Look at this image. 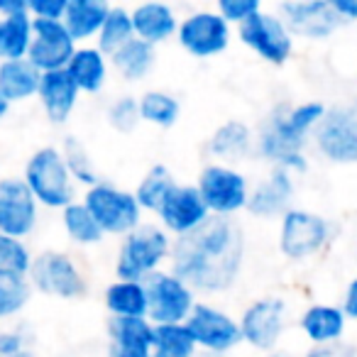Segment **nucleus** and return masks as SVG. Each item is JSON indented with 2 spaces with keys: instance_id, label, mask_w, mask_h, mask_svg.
Wrapping results in <instances>:
<instances>
[{
  "instance_id": "nucleus-1",
  "label": "nucleus",
  "mask_w": 357,
  "mask_h": 357,
  "mask_svg": "<svg viewBox=\"0 0 357 357\" xmlns=\"http://www.w3.org/2000/svg\"><path fill=\"white\" fill-rule=\"evenodd\" d=\"M245 230L235 218H211L204 228L174 240L169 272L196 294H223L245 267Z\"/></svg>"
},
{
  "instance_id": "nucleus-2",
  "label": "nucleus",
  "mask_w": 357,
  "mask_h": 357,
  "mask_svg": "<svg viewBox=\"0 0 357 357\" xmlns=\"http://www.w3.org/2000/svg\"><path fill=\"white\" fill-rule=\"evenodd\" d=\"M328 105L321 100L277 103L255 132V154L274 169H284L291 176H303L311 167L306 147L326 115Z\"/></svg>"
},
{
  "instance_id": "nucleus-3",
  "label": "nucleus",
  "mask_w": 357,
  "mask_h": 357,
  "mask_svg": "<svg viewBox=\"0 0 357 357\" xmlns=\"http://www.w3.org/2000/svg\"><path fill=\"white\" fill-rule=\"evenodd\" d=\"M174 238L164 233L157 223H139L132 233L120 238L115 255V279L144 282L159 269H167L172 259Z\"/></svg>"
},
{
  "instance_id": "nucleus-4",
  "label": "nucleus",
  "mask_w": 357,
  "mask_h": 357,
  "mask_svg": "<svg viewBox=\"0 0 357 357\" xmlns=\"http://www.w3.org/2000/svg\"><path fill=\"white\" fill-rule=\"evenodd\" d=\"M22 181L35 196V201L45 208L64 211L76 201V184L61 157V149L54 144L35 149L30 154L22 172Z\"/></svg>"
},
{
  "instance_id": "nucleus-5",
  "label": "nucleus",
  "mask_w": 357,
  "mask_h": 357,
  "mask_svg": "<svg viewBox=\"0 0 357 357\" xmlns=\"http://www.w3.org/2000/svg\"><path fill=\"white\" fill-rule=\"evenodd\" d=\"M333 233L335 230L326 215L294 206L279 218L277 248L289 262H306L331 245Z\"/></svg>"
},
{
  "instance_id": "nucleus-6",
  "label": "nucleus",
  "mask_w": 357,
  "mask_h": 357,
  "mask_svg": "<svg viewBox=\"0 0 357 357\" xmlns=\"http://www.w3.org/2000/svg\"><path fill=\"white\" fill-rule=\"evenodd\" d=\"M194 186L199 189L201 199L213 218H235L243 211H248L252 184L238 167L218 162L206 164L196 176Z\"/></svg>"
},
{
  "instance_id": "nucleus-7",
  "label": "nucleus",
  "mask_w": 357,
  "mask_h": 357,
  "mask_svg": "<svg viewBox=\"0 0 357 357\" xmlns=\"http://www.w3.org/2000/svg\"><path fill=\"white\" fill-rule=\"evenodd\" d=\"M81 204L89 208L98 228L103 230V235H115V238H125L128 233H132L142 223L144 215L135 201L132 191L120 189V186L103 181V178L84 191Z\"/></svg>"
},
{
  "instance_id": "nucleus-8",
  "label": "nucleus",
  "mask_w": 357,
  "mask_h": 357,
  "mask_svg": "<svg viewBox=\"0 0 357 357\" xmlns=\"http://www.w3.org/2000/svg\"><path fill=\"white\" fill-rule=\"evenodd\" d=\"M32 291H40L52 298L76 301L89 294V279L71 255L59 250H45L35 255L30 274H27Z\"/></svg>"
},
{
  "instance_id": "nucleus-9",
  "label": "nucleus",
  "mask_w": 357,
  "mask_h": 357,
  "mask_svg": "<svg viewBox=\"0 0 357 357\" xmlns=\"http://www.w3.org/2000/svg\"><path fill=\"white\" fill-rule=\"evenodd\" d=\"M233 35V25H228L215 13V8L213 10L211 8H201V10L186 13L178 20L174 40L194 59H213V56H220L223 52H228Z\"/></svg>"
},
{
  "instance_id": "nucleus-10",
  "label": "nucleus",
  "mask_w": 357,
  "mask_h": 357,
  "mask_svg": "<svg viewBox=\"0 0 357 357\" xmlns=\"http://www.w3.org/2000/svg\"><path fill=\"white\" fill-rule=\"evenodd\" d=\"M144 289H147V318L154 326L186 323L199 303L194 289L169 269H159L144 279Z\"/></svg>"
},
{
  "instance_id": "nucleus-11",
  "label": "nucleus",
  "mask_w": 357,
  "mask_h": 357,
  "mask_svg": "<svg viewBox=\"0 0 357 357\" xmlns=\"http://www.w3.org/2000/svg\"><path fill=\"white\" fill-rule=\"evenodd\" d=\"M235 35L252 54H257L269 66H284L294 54L291 32L287 30L277 13L264 10V8L235 27Z\"/></svg>"
},
{
  "instance_id": "nucleus-12",
  "label": "nucleus",
  "mask_w": 357,
  "mask_h": 357,
  "mask_svg": "<svg viewBox=\"0 0 357 357\" xmlns=\"http://www.w3.org/2000/svg\"><path fill=\"white\" fill-rule=\"evenodd\" d=\"M184 326L194 337L196 347L204 350L206 355L225 357L243 342L238 318L225 311V308L213 306L208 301L196 303Z\"/></svg>"
},
{
  "instance_id": "nucleus-13",
  "label": "nucleus",
  "mask_w": 357,
  "mask_h": 357,
  "mask_svg": "<svg viewBox=\"0 0 357 357\" xmlns=\"http://www.w3.org/2000/svg\"><path fill=\"white\" fill-rule=\"evenodd\" d=\"M287 301L282 296L255 298L240 313L238 326L245 345L257 352H274L287 331Z\"/></svg>"
},
{
  "instance_id": "nucleus-14",
  "label": "nucleus",
  "mask_w": 357,
  "mask_h": 357,
  "mask_svg": "<svg viewBox=\"0 0 357 357\" xmlns=\"http://www.w3.org/2000/svg\"><path fill=\"white\" fill-rule=\"evenodd\" d=\"M316 152L331 164H357V108L331 105L311 137Z\"/></svg>"
},
{
  "instance_id": "nucleus-15",
  "label": "nucleus",
  "mask_w": 357,
  "mask_h": 357,
  "mask_svg": "<svg viewBox=\"0 0 357 357\" xmlns=\"http://www.w3.org/2000/svg\"><path fill=\"white\" fill-rule=\"evenodd\" d=\"M157 225L174 240L186 238L204 228L213 215L208 213L199 189L194 184H176L157 208Z\"/></svg>"
},
{
  "instance_id": "nucleus-16",
  "label": "nucleus",
  "mask_w": 357,
  "mask_h": 357,
  "mask_svg": "<svg viewBox=\"0 0 357 357\" xmlns=\"http://www.w3.org/2000/svg\"><path fill=\"white\" fill-rule=\"evenodd\" d=\"M277 15L291 32L294 40L326 42L342 27L331 8V0H284Z\"/></svg>"
},
{
  "instance_id": "nucleus-17",
  "label": "nucleus",
  "mask_w": 357,
  "mask_h": 357,
  "mask_svg": "<svg viewBox=\"0 0 357 357\" xmlns=\"http://www.w3.org/2000/svg\"><path fill=\"white\" fill-rule=\"evenodd\" d=\"M40 223V204L22 176H0V235L27 240Z\"/></svg>"
},
{
  "instance_id": "nucleus-18",
  "label": "nucleus",
  "mask_w": 357,
  "mask_h": 357,
  "mask_svg": "<svg viewBox=\"0 0 357 357\" xmlns=\"http://www.w3.org/2000/svg\"><path fill=\"white\" fill-rule=\"evenodd\" d=\"M76 47L79 45L71 40L61 20H35L32 17V45L27 52V61L40 74L64 71Z\"/></svg>"
},
{
  "instance_id": "nucleus-19",
  "label": "nucleus",
  "mask_w": 357,
  "mask_h": 357,
  "mask_svg": "<svg viewBox=\"0 0 357 357\" xmlns=\"http://www.w3.org/2000/svg\"><path fill=\"white\" fill-rule=\"evenodd\" d=\"M296 196V176H291L284 169H269V174L250 189L248 211L252 218L274 220L282 218L289 208H294Z\"/></svg>"
},
{
  "instance_id": "nucleus-20",
  "label": "nucleus",
  "mask_w": 357,
  "mask_h": 357,
  "mask_svg": "<svg viewBox=\"0 0 357 357\" xmlns=\"http://www.w3.org/2000/svg\"><path fill=\"white\" fill-rule=\"evenodd\" d=\"M206 152L218 164L235 167L243 159L255 154V132L245 120L230 118L220 123L206 139Z\"/></svg>"
},
{
  "instance_id": "nucleus-21",
  "label": "nucleus",
  "mask_w": 357,
  "mask_h": 357,
  "mask_svg": "<svg viewBox=\"0 0 357 357\" xmlns=\"http://www.w3.org/2000/svg\"><path fill=\"white\" fill-rule=\"evenodd\" d=\"M132 15V32L137 40L147 42L157 50L159 45L174 40L176 37V27L181 17L176 15L174 6L169 3H159V0H149V3H139L130 10Z\"/></svg>"
},
{
  "instance_id": "nucleus-22",
  "label": "nucleus",
  "mask_w": 357,
  "mask_h": 357,
  "mask_svg": "<svg viewBox=\"0 0 357 357\" xmlns=\"http://www.w3.org/2000/svg\"><path fill=\"white\" fill-rule=\"evenodd\" d=\"M347 316L337 303H311L298 318V328L313 347L335 345L345 340Z\"/></svg>"
},
{
  "instance_id": "nucleus-23",
  "label": "nucleus",
  "mask_w": 357,
  "mask_h": 357,
  "mask_svg": "<svg viewBox=\"0 0 357 357\" xmlns=\"http://www.w3.org/2000/svg\"><path fill=\"white\" fill-rule=\"evenodd\" d=\"M64 71L76 84L79 93L96 96L108 86L110 59H108V54H103L96 45H79Z\"/></svg>"
},
{
  "instance_id": "nucleus-24",
  "label": "nucleus",
  "mask_w": 357,
  "mask_h": 357,
  "mask_svg": "<svg viewBox=\"0 0 357 357\" xmlns=\"http://www.w3.org/2000/svg\"><path fill=\"white\" fill-rule=\"evenodd\" d=\"M79 89L69 79L66 71H50L42 74L40 91H37V100H40L42 110L50 118V123L64 125L66 120L74 115L76 105H79Z\"/></svg>"
},
{
  "instance_id": "nucleus-25",
  "label": "nucleus",
  "mask_w": 357,
  "mask_h": 357,
  "mask_svg": "<svg viewBox=\"0 0 357 357\" xmlns=\"http://www.w3.org/2000/svg\"><path fill=\"white\" fill-rule=\"evenodd\" d=\"M108 10L110 6L103 0H69L61 22L76 45H89L98 37Z\"/></svg>"
},
{
  "instance_id": "nucleus-26",
  "label": "nucleus",
  "mask_w": 357,
  "mask_h": 357,
  "mask_svg": "<svg viewBox=\"0 0 357 357\" xmlns=\"http://www.w3.org/2000/svg\"><path fill=\"white\" fill-rule=\"evenodd\" d=\"M108 59L110 71H115L120 79L128 81V84H139L152 74L154 64H157V50L147 42L132 37L120 50H115Z\"/></svg>"
},
{
  "instance_id": "nucleus-27",
  "label": "nucleus",
  "mask_w": 357,
  "mask_h": 357,
  "mask_svg": "<svg viewBox=\"0 0 357 357\" xmlns=\"http://www.w3.org/2000/svg\"><path fill=\"white\" fill-rule=\"evenodd\" d=\"M103 306L110 318H147V289H144V282L113 279L103 289Z\"/></svg>"
},
{
  "instance_id": "nucleus-28",
  "label": "nucleus",
  "mask_w": 357,
  "mask_h": 357,
  "mask_svg": "<svg viewBox=\"0 0 357 357\" xmlns=\"http://www.w3.org/2000/svg\"><path fill=\"white\" fill-rule=\"evenodd\" d=\"M42 74L27 59L0 61V93L8 103H22V100L37 98Z\"/></svg>"
},
{
  "instance_id": "nucleus-29",
  "label": "nucleus",
  "mask_w": 357,
  "mask_h": 357,
  "mask_svg": "<svg viewBox=\"0 0 357 357\" xmlns=\"http://www.w3.org/2000/svg\"><path fill=\"white\" fill-rule=\"evenodd\" d=\"M110 350L152 352L154 323L149 318H108Z\"/></svg>"
},
{
  "instance_id": "nucleus-30",
  "label": "nucleus",
  "mask_w": 357,
  "mask_h": 357,
  "mask_svg": "<svg viewBox=\"0 0 357 357\" xmlns=\"http://www.w3.org/2000/svg\"><path fill=\"white\" fill-rule=\"evenodd\" d=\"M139 105V120L154 128L169 130L181 118V103L174 93L162 89H149L142 96H137Z\"/></svg>"
},
{
  "instance_id": "nucleus-31",
  "label": "nucleus",
  "mask_w": 357,
  "mask_h": 357,
  "mask_svg": "<svg viewBox=\"0 0 357 357\" xmlns=\"http://www.w3.org/2000/svg\"><path fill=\"white\" fill-rule=\"evenodd\" d=\"M32 45L30 13L13 17H0V61L27 59Z\"/></svg>"
},
{
  "instance_id": "nucleus-32",
  "label": "nucleus",
  "mask_w": 357,
  "mask_h": 357,
  "mask_svg": "<svg viewBox=\"0 0 357 357\" xmlns=\"http://www.w3.org/2000/svg\"><path fill=\"white\" fill-rule=\"evenodd\" d=\"M174 186H176V181H174V174L169 172V167L152 164L144 172V176L137 181L132 196L139 208H142V213H157V208L162 206V201L167 199V194Z\"/></svg>"
},
{
  "instance_id": "nucleus-33",
  "label": "nucleus",
  "mask_w": 357,
  "mask_h": 357,
  "mask_svg": "<svg viewBox=\"0 0 357 357\" xmlns=\"http://www.w3.org/2000/svg\"><path fill=\"white\" fill-rule=\"evenodd\" d=\"M61 225H64L66 238L74 245L81 248H91V245H98L105 238L103 230L98 228V223L93 220V215L89 213L81 199H76L74 204H69L61 211Z\"/></svg>"
},
{
  "instance_id": "nucleus-34",
  "label": "nucleus",
  "mask_w": 357,
  "mask_h": 357,
  "mask_svg": "<svg viewBox=\"0 0 357 357\" xmlns=\"http://www.w3.org/2000/svg\"><path fill=\"white\" fill-rule=\"evenodd\" d=\"M61 157H64V164L69 169L71 178H74L76 186H84V189H91L100 181V174L93 164V157L86 149V144L81 142L79 137L69 135V137L61 142Z\"/></svg>"
},
{
  "instance_id": "nucleus-35",
  "label": "nucleus",
  "mask_w": 357,
  "mask_h": 357,
  "mask_svg": "<svg viewBox=\"0 0 357 357\" xmlns=\"http://www.w3.org/2000/svg\"><path fill=\"white\" fill-rule=\"evenodd\" d=\"M196 347L191 333L186 331L184 323L174 326H154L152 337V357H196Z\"/></svg>"
},
{
  "instance_id": "nucleus-36",
  "label": "nucleus",
  "mask_w": 357,
  "mask_h": 357,
  "mask_svg": "<svg viewBox=\"0 0 357 357\" xmlns=\"http://www.w3.org/2000/svg\"><path fill=\"white\" fill-rule=\"evenodd\" d=\"M135 37L132 32V15H130V8L123 6H110L105 22L100 27L98 37H96V47H98L103 54H113L115 50L130 42Z\"/></svg>"
},
{
  "instance_id": "nucleus-37",
  "label": "nucleus",
  "mask_w": 357,
  "mask_h": 357,
  "mask_svg": "<svg viewBox=\"0 0 357 357\" xmlns=\"http://www.w3.org/2000/svg\"><path fill=\"white\" fill-rule=\"evenodd\" d=\"M32 250L25 240L0 235V282L6 279H27L32 267Z\"/></svg>"
},
{
  "instance_id": "nucleus-38",
  "label": "nucleus",
  "mask_w": 357,
  "mask_h": 357,
  "mask_svg": "<svg viewBox=\"0 0 357 357\" xmlns=\"http://www.w3.org/2000/svg\"><path fill=\"white\" fill-rule=\"evenodd\" d=\"M105 120H108V125L115 132H120V135L135 132V128L142 123V120H139L137 96H130V93L115 96L108 103V108H105Z\"/></svg>"
},
{
  "instance_id": "nucleus-39",
  "label": "nucleus",
  "mask_w": 357,
  "mask_h": 357,
  "mask_svg": "<svg viewBox=\"0 0 357 357\" xmlns=\"http://www.w3.org/2000/svg\"><path fill=\"white\" fill-rule=\"evenodd\" d=\"M32 298V287L27 279H6L0 282V321L15 318L27 308Z\"/></svg>"
},
{
  "instance_id": "nucleus-40",
  "label": "nucleus",
  "mask_w": 357,
  "mask_h": 357,
  "mask_svg": "<svg viewBox=\"0 0 357 357\" xmlns=\"http://www.w3.org/2000/svg\"><path fill=\"white\" fill-rule=\"evenodd\" d=\"M259 10H262L259 0H218L215 3V13L233 27L243 25L245 20L257 15Z\"/></svg>"
},
{
  "instance_id": "nucleus-41",
  "label": "nucleus",
  "mask_w": 357,
  "mask_h": 357,
  "mask_svg": "<svg viewBox=\"0 0 357 357\" xmlns=\"http://www.w3.org/2000/svg\"><path fill=\"white\" fill-rule=\"evenodd\" d=\"M66 3L69 0H30L27 13L35 20H64Z\"/></svg>"
},
{
  "instance_id": "nucleus-42",
  "label": "nucleus",
  "mask_w": 357,
  "mask_h": 357,
  "mask_svg": "<svg viewBox=\"0 0 357 357\" xmlns=\"http://www.w3.org/2000/svg\"><path fill=\"white\" fill-rule=\"evenodd\" d=\"M27 350V337L20 331H0V357H13Z\"/></svg>"
},
{
  "instance_id": "nucleus-43",
  "label": "nucleus",
  "mask_w": 357,
  "mask_h": 357,
  "mask_svg": "<svg viewBox=\"0 0 357 357\" xmlns=\"http://www.w3.org/2000/svg\"><path fill=\"white\" fill-rule=\"evenodd\" d=\"M303 357H357V347L350 342H335V345H321V347H308Z\"/></svg>"
},
{
  "instance_id": "nucleus-44",
  "label": "nucleus",
  "mask_w": 357,
  "mask_h": 357,
  "mask_svg": "<svg viewBox=\"0 0 357 357\" xmlns=\"http://www.w3.org/2000/svg\"><path fill=\"white\" fill-rule=\"evenodd\" d=\"M340 308H342V313L347 316V321L357 323V277L350 279V284H347L345 291H342Z\"/></svg>"
},
{
  "instance_id": "nucleus-45",
  "label": "nucleus",
  "mask_w": 357,
  "mask_h": 357,
  "mask_svg": "<svg viewBox=\"0 0 357 357\" xmlns=\"http://www.w3.org/2000/svg\"><path fill=\"white\" fill-rule=\"evenodd\" d=\"M331 8L342 25L357 22V0H331Z\"/></svg>"
},
{
  "instance_id": "nucleus-46",
  "label": "nucleus",
  "mask_w": 357,
  "mask_h": 357,
  "mask_svg": "<svg viewBox=\"0 0 357 357\" xmlns=\"http://www.w3.org/2000/svg\"><path fill=\"white\" fill-rule=\"evenodd\" d=\"M27 13V0H0V17H13Z\"/></svg>"
},
{
  "instance_id": "nucleus-47",
  "label": "nucleus",
  "mask_w": 357,
  "mask_h": 357,
  "mask_svg": "<svg viewBox=\"0 0 357 357\" xmlns=\"http://www.w3.org/2000/svg\"><path fill=\"white\" fill-rule=\"evenodd\" d=\"M108 357H152V352H139V350H110Z\"/></svg>"
},
{
  "instance_id": "nucleus-48",
  "label": "nucleus",
  "mask_w": 357,
  "mask_h": 357,
  "mask_svg": "<svg viewBox=\"0 0 357 357\" xmlns=\"http://www.w3.org/2000/svg\"><path fill=\"white\" fill-rule=\"evenodd\" d=\"M10 113V103H8V98L3 93H0V120L6 118V115Z\"/></svg>"
},
{
  "instance_id": "nucleus-49",
  "label": "nucleus",
  "mask_w": 357,
  "mask_h": 357,
  "mask_svg": "<svg viewBox=\"0 0 357 357\" xmlns=\"http://www.w3.org/2000/svg\"><path fill=\"white\" fill-rule=\"evenodd\" d=\"M13 357H35L30 350H25V352H17V355H13Z\"/></svg>"
},
{
  "instance_id": "nucleus-50",
  "label": "nucleus",
  "mask_w": 357,
  "mask_h": 357,
  "mask_svg": "<svg viewBox=\"0 0 357 357\" xmlns=\"http://www.w3.org/2000/svg\"><path fill=\"white\" fill-rule=\"evenodd\" d=\"M264 357H284V355H279V352H269V355H264Z\"/></svg>"
}]
</instances>
